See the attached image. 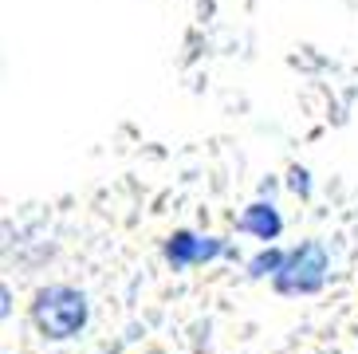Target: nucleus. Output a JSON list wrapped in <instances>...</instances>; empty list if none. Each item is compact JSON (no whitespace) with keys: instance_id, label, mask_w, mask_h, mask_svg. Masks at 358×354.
I'll use <instances>...</instances> for the list:
<instances>
[{"instance_id":"nucleus-1","label":"nucleus","mask_w":358,"mask_h":354,"mask_svg":"<svg viewBox=\"0 0 358 354\" xmlns=\"http://www.w3.org/2000/svg\"><path fill=\"white\" fill-rule=\"evenodd\" d=\"M28 319H32L40 339H48V343H71L91 323V299L75 283H48V288H40L32 295Z\"/></svg>"},{"instance_id":"nucleus-4","label":"nucleus","mask_w":358,"mask_h":354,"mask_svg":"<svg viewBox=\"0 0 358 354\" xmlns=\"http://www.w3.org/2000/svg\"><path fill=\"white\" fill-rule=\"evenodd\" d=\"M236 229H241L244 236H256L260 244H275L280 232H284V217H280V208H275L272 197H256L252 205L241 213Z\"/></svg>"},{"instance_id":"nucleus-3","label":"nucleus","mask_w":358,"mask_h":354,"mask_svg":"<svg viewBox=\"0 0 358 354\" xmlns=\"http://www.w3.org/2000/svg\"><path fill=\"white\" fill-rule=\"evenodd\" d=\"M162 256L173 271H185V268H201V264H213L221 256H232V248L224 244L221 236H205V232H193V229H173L162 244Z\"/></svg>"},{"instance_id":"nucleus-8","label":"nucleus","mask_w":358,"mask_h":354,"mask_svg":"<svg viewBox=\"0 0 358 354\" xmlns=\"http://www.w3.org/2000/svg\"><path fill=\"white\" fill-rule=\"evenodd\" d=\"M272 193H275V181H272V177H268V181H260V197H272Z\"/></svg>"},{"instance_id":"nucleus-7","label":"nucleus","mask_w":358,"mask_h":354,"mask_svg":"<svg viewBox=\"0 0 358 354\" xmlns=\"http://www.w3.org/2000/svg\"><path fill=\"white\" fill-rule=\"evenodd\" d=\"M8 315H12V288L0 283V319H8Z\"/></svg>"},{"instance_id":"nucleus-5","label":"nucleus","mask_w":358,"mask_h":354,"mask_svg":"<svg viewBox=\"0 0 358 354\" xmlns=\"http://www.w3.org/2000/svg\"><path fill=\"white\" fill-rule=\"evenodd\" d=\"M284 260H287V248H280V244H260V252L248 256L244 271H248V280H275L280 268H284Z\"/></svg>"},{"instance_id":"nucleus-6","label":"nucleus","mask_w":358,"mask_h":354,"mask_svg":"<svg viewBox=\"0 0 358 354\" xmlns=\"http://www.w3.org/2000/svg\"><path fill=\"white\" fill-rule=\"evenodd\" d=\"M287 189H292L295 197H311V174H307V166L287 169Z\"/></svg>"},{"instance_id":"nucleus-2","label":"nucleus","mask_w":358,"mask_h":354,"mask_svg":"<svg viewBox=\"0 0 358 354\" xmlns=\"http://www.w3.org/2000/svg\"><path fill=\"white\" fill-rule=\"evenodd\" d=\"M327 276H331V256L319 240H299L295 248H287V260L280 268V276L272 280L275 295H315L327 288Z\"/></svg>"}]
</instances>
